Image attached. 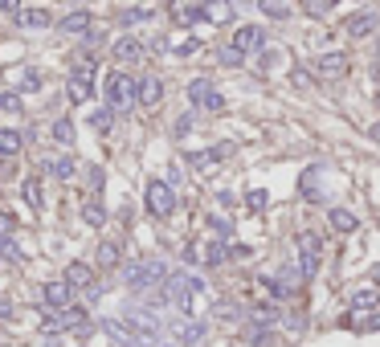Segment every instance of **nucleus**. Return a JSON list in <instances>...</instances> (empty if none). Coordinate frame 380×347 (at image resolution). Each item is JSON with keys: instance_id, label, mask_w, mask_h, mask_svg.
Instances as JSON below:
<instances>
[{"instance_id": "obj_30", "label": "nucleus", "mask_w": 380, "mask_h": 347, "mask_svg": "<svg viewBox=\"0 0 380 347\" xmlns=\"http://www.w3.org/2000/svg\"><path fill=\"white\" fill-rule=\"evenodd\" d=\"M257 8H262L270 21H291V12H295L291 0H257Z\"/></svg>"}, {"instance_id": "obj_3", "label": "nucleus", "mask_w": 380, "mask_h": 347, "mask_svg": "<svg viewBox=\"0 0 380 347\" xmlns=\"http://www.w3.org/2000/svg\"><path fill=\"white\" fill-rule=\"evenodd\" d=\"M143 209L156 221H168L172 213H176V188H172L168 180H147V188H143Z\"/></svg>"}, {"instance_id": "obj_45", "label": "nucleus", "mask_w": 380, "mask_h": 347, "mask_svg": "<svg viewBox=\"0 0 380 347\" xmlns=\"http://www.w3.org/2000/svg\"><path fill=\"white\" fill-rule=\"evenodd\" d=\"M0 12H8V17H17V12H21V0H0Z\"/></svg>"}, {"instance_id": "obj_38", "label": "nucleus", "mask_w": 380, "mask_h": 347, "mask_svg": "<svg viewBox=\"0 0 380 347\" xmlns=\"http://www.w3.org/2000/svg\"><path fill=\"white\" fill-rule=\"evenodd\" d=\"M111 123H115V111H111V106H102V111L90 115V127L94 131H111Z\"/></svg>"}, {"instance_id": "obj_19", "label": "nucleus", "mask_w": 380, "mask_h": 347, "mask_svg": "<svg viewBox=\"0 0 380 347\" xmlns=\"http://www.w3.org/2000/svg\"><path fill=\"white\" fill-rule=\"evenodd\" d=\"M62 278H66L74 290H90V286H94V265H86V261H70Z\"/></svg>"}, {"instance_id": "obj_20", "label": "nucleus", "mask_w": 380, "mask_h": 347, "mask_svg": "<svg viewBox=\"0 0 380 347\" xmlns=\"http://www.w3.org/2000/svg\"><path fill=\"white\" fill-rule=\"evenodd\" d=\"M205 331H209L205 323L188 319V323H180V327H176V344H180V347H201V344H205Z\"/></svg>"}, {"instance_id": "obj_5", "label": "nucleus", "mask_w": 380, "mask_h": 347, "mask_svg": "<svg viewBox=\"0 0 380 347\" xmlns=\"http://www.w3.org/2000/svg\"><path fill=\"white\" fill-rule=\"evenodd\" d=\"M188 102L201 106V111H212V115L225 111V94L212 86L209 78H192V82H188Z\"/></svg>"}, {"instance_id": "obj_40", "label": "nucleus", "mask_w": 380, "mask_h": 347, "mask_svg": "<svg viewBox=\"0 0 380 347\" xmlns=\"http://www.w3.org/2000/svg\"><path fill=\"white\" fill-rule=\"evenodd\" d=\"M209 225H212V233H217L221 241H229V237H233V225H229L225 217H209Z\"/></svg>"}, {"instance_id": "obj_33", "label": "nucleus", "mask_w": 380, "mask_h": 347, "mask_svg": "<svg viewBox=\"0 0 380 347\" xmlns=\"http://www.w3.org/2000/svg\"><path fill=\"white\" fill-rule=\"evenodd\" d=\"M143 21H156V8H143V4H139V8H123V12H119V25H123V29L143 25Z\"/></svg>"}, {"instance_id": "obj_10", "label": "nucleus", "mask_w": 380, "mask_h": 347, "mask_svg": "<svg viewBox=\"0 0 380 347\" xmlns=\"http://www.w3.org/2000/svg\"><path fill=\"white\" fill-rule=\"evenodd\" d=\"M135 98H139V106H160L164 102V78L160 74L135 78Z\"/></svg>"}, {"instance_id": "obj_4", "label": "nucleus", "mask_w": 380, "mask_h": 347, "mask_svg": "<svg viewBox=\"0 0 380 347\" xmlns=\"http://www.w3.org/2000/svg\"><path fill=\"white\" fill-rule=\"evenodd\" d=\"M127 286L131 290H147V286H160L164 278H168V265L160 258H147V261H135V265H127Z\"/></svg>"}, {"instance_id": "obj_47", "label": "nucleus", "mask_w": 380, "mask_h": 347, "mask_svg": "<svg viewBox=\"0 0 380 347\" xmlns=\"http://www.w3.org/2000/svg\"><path fill=\"white\" fill-rule=\"evenodd\" d=\"M372 78H377V82H380V57H377V66H372Z\"/></svg>"}, {"instance_id": "obj_14", "label": "nucleus", "mask_w": 380, "mask_h": 347, "mask_svg": "<svg viewBox=\"0 0 380 347\" xmlns=\"http://www.w3.org/2000/svg\"><path fill=\"white\" fill-rule=\"evenodd\" d=\"M339 327H347V331H380V315H372V310H343L339 315Z\"/></svg>"}, {"instance_id": "obj_37", "label": "nucleus", "mask_w": 380, "mask_h": 347, "mask_svg": "<svg viewBox=\"0 0 380 347\" xmlns=\"http://www.w3.org/2000/svg\"><path fill=\"white\" fill-rule=\"evenodd\" d=\"M0 111L21 115V111H25V106H21V94H17V90H0Z\"/></svg>"}, {"instance_id": "obj_18", "label": "nucleus", "mask_w": 380, "mask_h": 347, "mask_svg": "<svg viewBox=\"0 0 380 347\" xmlns=\"http://www.w3.org/2000/svg\"><path fill=\"white\" fill-rule=\"evenodd\" d=\"M242 344L246 347H274V327H266V323H246V327H242Z\"/></svg>"}, {"instance_id": "obj_15", "label": "nucleus", "mask_w": 380, "mask_h": 347, "mask_svg": "<svg viewBox=\"0 0 380 347\" xmlns=\"http://www.w3.org/2000/svg\"><path fill=\"white\" fill-rule=\"evenodd\" d=\"M66 94H70V102H90V98H94V78L70 70V78H66Z\"/></svg>"}, {"instance_id": "obj_27", "label": "nucleus", "mask_w": 380, "mask_h": 347, "mask_svg": "<svg viewBox=\"0 0 380 347\" xmlns=\"http://www.w3.org/2000/svg\"><path fill=\"white\" fill-rule=\"evenodd\" d=\"M82 221L90 225V229H102V225H107V205H102L98 196L82 200Z\"/></svg>"}, {"instance_id": "obj_41", "label": "nucleus", "mask_w": 380, "mask_h": 347, "mask_svg": "<svg viewBox=\"0 0 380 347\" xmlns=\"http://www.w3.org/2000/svg\"><path fill=\"white\" fill-rule=\"evenodd\" d=\"M197 49H201V41H197V37H184V41L176 45V49H172V53H176V57H192V53H197Z\"/></svg>"}, {"instance_id": "obj_36", "label": "nucleus", "mask_w": 380, "mask_h": 347, "mask_svg": "<svg viewBox=\"0 0 380 347\" xmlns=\"http://www.w3.org/2000/svg\"><path fill=\"white\" fill-rule=\"evenodd\" d=\"M217 62H221V66H233V70H237V66L246 62V53H242L237 45L229 41V45H221V49H217Z\"/></svg>"}, {"instance_id": "obj_11", "label": "nucleus", "mask_w": 380, "mask_h": 347, "mask_svg": "<svg viewBox=\"0 0 380 347\" xmlns=\"http://www.w3.org/2000/svg\"><path fill=\"white\" fill-rule=\"evenodd\" d=\"M143 53H147V45L139 41V37H131V33L111 45V57H115L119 66H139V62H143Z\"/></svg>"}, {"instance_id": "obj_50", "label": "nucleus", "mask_w": 380, "mask_h": 347, "mask_svg": "<svg viewBox=\"0 0 380 347\" xmlns=\"http://www.w3.org/2000/svg\"><path fill=\"white\" fill-rule=\"evenodd\" d=\"M377 106H380V94H377Z\"/></svg>"}, {"instance_id": "obj_6", "label": "nucleus", "mask_w": 380, "mask_h": 347, "mask_svg": "<svg viewBox=\"0 0 380 347\" xmlns=\"http://www.w3.org/2000/svg\"><path fill=\"white\" fill-rule=\"evenodd\" d=\"M74 294L78 290L66 278H53V282L42 286V310H66V306H74Z\"/></svg>"}, {"instance_id": "obj_26", "label": "nucleus", "mask_w": 380, "mask_h": 347, "mask_svg": "<svg viewBox=\"0 0 380 347\" xmlns=\"http://www.w3.org/2000/svg\"><path fill=\"white\" fill-rule=\"evenodd\" d=\"M229 261V241H221V237H209L205 241V265L217 270V265H225Z\"/></svg>"}, {"instance_id": "obj_13", "label": "nucleus", "mask_w": 380, "mask_h": 347, "mask_svg": "<svg viewBox=\"0 0 380 347\" xmlns=\"http://www.w3.org/2000/svg\"><path fill=\"white\" fill-rule=\"evenodd\" d=\"M233 45H237L242 53H262V49H266V29H262V25H242V29L233 33Z\"/></svg>"}, {"instance_id": "obj_48", "label": "nucleus", "mask_w": 380, "mask_h": 347, "mask_svg": "<svg viewBox=\"0 0 380 347\" xmlns=\"http://www.w3.org/2000/svg\"><path fill=\"white\" fill-rule=\"evenodd\" d=\"M372 282H377V286H380V265H377V270H372Z\"/></svg>"}, {"instance_id": "obj_34", "label": "nucleus", "mask_w": 380, "mask_h": 347, "mask_svg": "<svg viewBox=\"0 0 380 347\" xmlns=\"http://www.w3.org/2000/svg\"><path fill=\"white\" fill-rule=\"evenodd\" d=\"M319 176H323V168H307L302 180H298V192H302L307 200H319Z\"/></svg>"}, {"instance_id": "obj_1", "label": "nucleus", "mask_w": 380, "mask_h": 347, "mask_svg": "<svg viewBox=\"0 0 380 347\" xmlns=\"http://www.w3.org/2000/svg\"><path fill=\"white\" fill-rule=\"evenodd\" d=\"M160 290H164V299H168V306H176V310H192V303H197V294H205V278H197V274H188V270H172L168 278L160 282Z\"/></svg>"}, {"instance_id": "obj_42", "label": "nucleus", "mask_w": 380, "mask_h": 347, "mask_svg": "<svg viewBox=\"0 0 380 347\" xmlns=\"http://www.w3.org/2000/svg\"><path fill=\"white\" fill-rule=\"evenodd\" d=\"M86 180H90V188H94V192H98V188H102V184H107V172H102V168H98V164H90V168H86Z\"/></svg>"}, {"instance_id": "obj_28", "label": "nucleus", "mask_w": 380, "mask_h": 347, "mask_svg": "<svg viewBox=\"0 0 380 347\" xmlns=\"http://www.w3.org/2000/svg\"><path fill=\"white\" fill-rule=\"evenodd\" d=\"M49 135H53V143H57V147H74V135H78V131H74V119H66V115H62V119H53Z\"/></svg>"}, {"instance_id": "obj_7", "label": "nucleus", "mask_w": 380, "mask_h": 347, "mask_svg": "<svg viewBox=\"0 0 380 347\" xmlns=\"http://www.w3.org/2000/svg\"><path fill=\"white\" fill-rule=\"evenodd\" d=\"M298 274L302 278H315L319 274V237L315 233H298Z\"/></svg>"}, {"instance_id": "obj_23", "label": "nucleus", "mask_w": 380, "mask_h": 347, "mask_svg": "<svg viewBox=\"0 0 380 347\" xmlns=\"http://www.w3.org/2000/svg\"><path fill=\"white\" fill-rule=\"evenodd\" d=\"M98 270H119V261H123V250H119V241H98Z\"/></svg>"}, {"instance_id": "obj_39", "label": "nucleus", "mask_w": 380, "mask_h": 347, "mask_svg": "<svg viewBox=\"0 0 380 347\" xmlns=\"http://www.w3.org/2000/svg\"><path fill=\"white\" fill-rule=\"evenodd\" d=\"M246 205H250L253 213H262V209H266V205H270V196H266V192H262V188H253V192H246Z\"/></svg>"}, {"instance_id": "obj_22", "label": "nucleus", "mask_w": 380, "mask_h": 347, "mask_svg": "<svg viewBox=\"0 0 380 347\" xmlns=\"http://www.w3.org/2000/svg\"><path fill=\"white\" fill-rule=\"evenodd\" d=\"M250 323H266V327L282 323V303H253L250 306Z\"/></svg>"}, {"instance_id": "obj_17", "label": "nucleus", "mask_w": 380, "mask_h": 347, "mask_svg": "<svg viewBox=\"0 0 380 347\" xmlns=\"http://www.w3.org/2000/svg\"><path fill=\"white\" fill-rule=\"evenodd\" d=\"M57 29H62V33H74V37H82L86 29H94V17H90L86 8H74V12H66V17L57 21Z\"/></svg>"}, {"instance_id": "obj_9", "label": "nucleus", "mask_w": 380, "mask_h": 347, "mask_svg": "<svg viewBox=\"0 0 380 347\" xmlns=\"http://www.w3.org/2000/svg\"><path fill=\"white\" fill-rule=\"evenodd\" d=\"M343 29H347V37H352V41H364V37H372V33L380 29V12H377V8H364V12L347 17V25H343Z\"/></svg>"}, {"instance_id": "obj_8", "label": "nucleus", "mask_w": 380, "mask_h": 347, "mask_svg": "<svg viewBox=\"0 0 380 347\" xmlns=\"http://www.w3.org/2000/svg\"><path fill=\"white\" fill-rule=\"evenodd\" d=\"M315 74H319V78H327V82H339V78H347V74H352V57H347V53H339V49H332V53H323V57L315 62Z\"/></svg>"}, {"instance_id": "obj_21", "label": "nucleus", "mask_w": 380, "mask_h": 347, "mask_svg": "<svg viewBox=\"0 0 380 347\" xmlns=\"http://www.w3.org/2000/svg\"><path fill=\"white\" fill-rule=\"evenodd\" d=\"M201 17H205L209 25H229V21H233V4H229V0H205V4H201Z\"/></svg>"}, {"instance_id": "obj_44", "label": "nucleus", "mask_w": 380, "mask_h": 347, "mask_svg": "<svg viewBox=\"0 0 380 347\" xmlns=\"http://www.w3.org/2000/svg\"><path fill=\"white\" fill-rule=\"evenodd\" d=\"M176 135H188V131H192V115H180V119H176Z\"/></svg>"}, {"instance_id": "obj_31", "label": "nucleus", "mask_w": 380, "mask_h": 347, "mask_svg": "<svg viewBox=\"0 0 380 347\" xmlns=\"http://www.w3.org/2000/svg\"><path fill=\"white\" fill-rule=\"evenodd\" d=\"M21 196H25V205H29V209H42V205H45V188H42V180H37V176H29V180L21 184Z\"/></svg>"}, {"instance_id": "obj_25", "label": "nucleus", "mask_w": 380, "mask_h": 347, "mask_svg": "<svg viewBox=\"0 0 380 347\" xmlns=\"http://www.w3.org/2000/svg\"><path fill=\"white\" fill-rule=\"evenodd\" d=\"M327 221H332V229H336V233H343V237L360 229V221H356V213H352V209H339V205L332 209V213H327Z\"/></svg>"}, {"instance_id": "obj_12", "label": "nucleus", "mask_w": 380, "mask_h": 347, "mask_svg": "<svg viewBox=\"0 0 380 347\" xmlns=\"http://www.w3.org/2000/svg\"><path fill=\"white\" fill-rule=\"evenodd\" d=\"M201 4H205V0H172L168 17L180 25V29H192L197 21H205V17H201Z\"/></svg>"}, {"instance_id": "obj_2", "label": "nucleus", "mask_w": 380, "mask_h": 347, "mask_svg": "<svg viewBox=\"0 0 380 347\" xmlns=\"http://www.w3.org/2000/svg\"><path fill=\"white\" fill-rule=\"evenodd\" d=\"M102 94H107V106H111V111H135V106H139V98H135V74H127V70L107 74Z\"/></svg>"}, {"instance_id": "obj_16", "label": "nucleus", "mask_w": 380, "mask_h": 347, "mask_svg": "<svg viewBox=\"0 0 380 347\" xmlns=\"http://www.w3.org/2000/svg\"><path fill=\"white\" fill-rule=\"evenodd\" d=\"M42 168L49 176H57V180H74V176H78V160H74V156H45Z\"/></svg>"}, {"instance_id": "obj_43", "label": "nucleus", "mask_w": 380, "mask_h": 347, "mask_svg": "<svg viewBox=\"0 0 380 347\" xmlns=\"http://www.w3.org/2000/svg\"><path fill=\"white\" fill-rule=\"evenodd\" d=\"M12 229H17V217L12 213H0V237H8Z\"/></svg>"}, {"instance_id": "obj_49", "label": "nucleus", "mask_w": 380, "mask_h": 347, "mask_svg": "<svg viewBox=\"0 0 380 347\" xmlns=\"http://www.w3.org/2000/svg\"><path fill=\"white\" fill-rule=\"evenodd\" d=\"M372 139H377V143H380V123H377V127H372Z\"/></svg>"}, {"instance_id": "obj_29", "label": "nucleus", "mask_w": 380, "mask_h": 347, "mask_svg": "<svg viewBox=\"0 0 380 347\" xmlns=\"http://www.w3.org/2000/svg\"><path fill=\"white\" fill-rule=\"evenodd\" d=\"M17 25L21 29H49V12L45 8H21L17 12Z\"/></svg>"}, {"instance_id": "obj_46", "label": "nucleus", "mask_w": 380, "mask_h": 347, "mask_svg": "<svg viewBox=\"0 0 380 347\" xmlns=\"http://www.w3.org/2000/svg\"><path fill=\"white\" fill-rule=\"evenodd\" d=\"M4 319H12V303H4V299H0V323H4Z\"/></svg>"}, {"instance_id": "obj_35", "label": "nucleus", "mask_w": 380, "mask_h": 347, "mask_svg": "<svg viewBox=\"0 0 380 347\" xmlns=\"http://www.w3.org/2000/svg\"><path fill=\"white\" fill-rule=\"evenodd\" d=\"M45 86L42 70H21V78H17V94H37Z\"/></svg>"}, {"instance_id": "obj_24", "label": "nucleus", "mask_w": 380, "mask_h": 347, "mask_svg": "<svg viewBox=\"0 0 380 347\" xmlns=\"http://www.w3.org/2000/svg\"><path fill=\"white\" fill-rule=\"evenodd\" d=\"M21 147H25V135H21V131L0 127V160H17Z\"/></svg>"}, {"instance_id": "obj_32", "label": "nucleus", "mask_w": 380, "mask_h": 347, "mask_svg": "<svg viewBox=\"0 0 380 347\" xmlns=\"http://www.w3.org/2000/svg\"><path fill=\"white\" fill-rule=\"evenodd\" d=\"M347 306H352V310H372V306H380V290L377 286H364V290H356V294L347 299Z\"/></svg>"}]
</instances>
